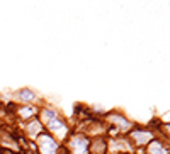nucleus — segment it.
Returning a JSON list of instances; mask_svg holds the SVG:
<instances>
[{
	"label": "nucleus",
	"mask_w": 170,
	"mask_h": 154,
	"mask_svg": "<svg viewBox=\"0 0 170 154\" xmlns=\"http://www.w3.org/2000/svg\"><path fill=\"white\" fill-rule=\"evenodd\" d=\"M89 149V141L83 136H73L70 139V151L72 154H87Z\"/></svg>",
	"instance_id": "f257e3e1"
},
{
	"label": "nucleus",
	"mask_w": 170,
	"mask_h": 154,
	"mask_svg": "<svg viewBox=\"0 0 170 154\" xmlns=\"http://www.w3.org/2000/svg\"><path fill=\"white\" fill-rule=\"evenodd\" d=\"M39 149H41V154H56L58 144L55 142V139H51L49 136L42 134L39 137Z\"/></svg>",
	"instance_id": "f03ea898"
},
{
	"label": "nucleus",
	"mask_w": 170,
	"mask_h": 154,
	"mask_svg": "<svg viewBox=\"0 0 170 154\" xmlns=\"http://www.w3.org/2000/svg\"><path fill=\"white\" fill-rule=\"evenodd\" d=\"M107 119L112 122V124H116L119 129H123V130H127V129H131L133 127V124L129 122L127 119H124V117H121V115H117V114H110Z\"/></svg>",
	"instance_id": "7ed1b4c3"
},
{
	"label": "nucleus",
	"mask_w": 170,
	"mask_h": 154,
	"mask_svg": "<svg viewBox=\"0 0 170 154\" xmlns=\"http://www.w3.org/2000/svg\"><path fill=\"white\" fill-rule=\"evenodd\" d=\"M131 136L136 141V144H148V142L153 139L151 132H148V130H134Z\"/></svg>",
	"instance_id": "20e7f679"
},
{
	"label": "nucleus",
	"mask_w": 170,
	"mask_h": 154,
	"mask_svg": "<svg viewBox=\"0 0 170 154\" xmlns=\"http://www.w3.org/2000/svg\"><path fill=\"white\" fill-rule=\"evenodd\" d=\"M92 154H106V141L104 139H95L93 141Z\"/></svg>",
	"instance_id": "39448f33"
},
{
	"label": "nucleus",
	"mask_w": 170,
	"mask_h": 154,
	"mask_svg": "<svg viewBox=\"0 0 170 154\" xmlns=\"http://www.w3.org/2000/svg\"><path fill=\"white\" fill-rule=\"evenodd\" d=\"M48 127H49L53 132H65V130H66V125H65L61 120H56V119L48 122Z\"/></svg>",
	"instance_id": "423d86ee"
},
{
	"label": "nucleus",
	"mask_w": 170,
	"mask_h": 154,
	"mask_svg": "<svg viewBox=\"0 0 170 154\" xmlns=\"http://www.w3.org/2000/svg\"><path fill=\"white\" fill-rule=\"evenodd\" d=\"M29 136L31 137H36L39 132H41V122H38V120H34V122H29Z\"/></svg>",
	"instance_id": "0eeeda50"
},
{
	"label": "nucleus",
	"mask_w": 170,
	"mask_h": 154,
	"mask_svg": "<svg viewBox=\"0 0 170 154\" xmlns=\"http://www.w3.org/2000/svg\"><path fill=\"white\" fill-rule=\"evenodd\" d=\"M165 151H163V147H162L160 142L157 141H153L151 144L148 146V154H163Z\"/></svg>",
	"instance_id": "6e6552de"
},
{
	"label": "nucleus",
	"mask_w": 170,
	"mask_h": 154,
	"mask_svg": "<svg viewBox=\"0 0 170 154\" xmlns=\"http://www.w3.org/2000/svg\"><path fill=\"white\" fill-rule=\"evenodd\" d=\"M19 98L25 100V102H31V100H34V93L31 90H21L19 91Z\"/></svg>",
	"instance_id": "1a4fd4ad"
},
{
	"label": "nucleus",
	"mask_w": 170,
	"mask_h": 154,
	"mask_svg": "<svg viewBox=\"0 0 170 154\" xmlns=\"http://www.w3.org/2000/svg\"><path fill=\"white\" fill-rule=\"evenodd\" d=\"M42 117H44V122H51V120L56 117V112L55 110H48L46 108V110L42 112Z\"/></svg>",
	"instance_id": "9d476101"
},
{
	"label": "nucleus",
	"mask_w": 170,
	"mask_h": 154,
	"mask_svg": "<svg viewBox=\"0 0 170 154\" xmlns=\"http://www.w3.org/2000/svg\"><path fill=\"white\" fill-rule=\"evenodd\" d=\"M163 129H167V130H168V132H170V124H167V125H163Z\"/></svg>",
	"instance_id": "9b49d317"
}]
</instances>
